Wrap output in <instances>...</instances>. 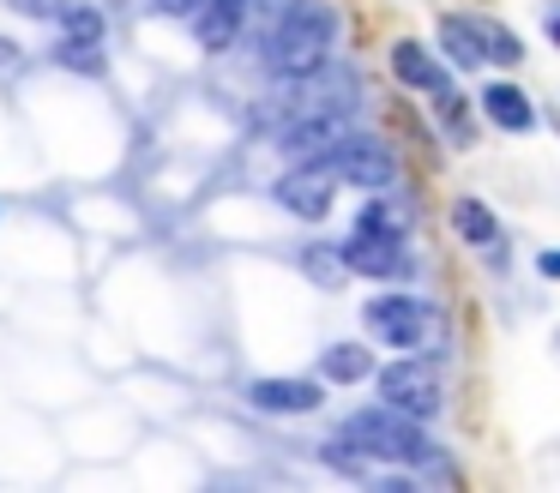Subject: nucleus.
<instances>
[{
    "label": "nucleus",
    "instance_id": "nucleus-22",
    "mask_svg": "<svg viewBox=\"0 0 560 493\" xmlns=\"http://www.w3.org/2000/svg\"><path fill=\"white\" fill-rule=\"evenodd\" d=\"M536 271H542V277H560V247L536 253Z\"/></svg>",
    "mask_w": 560,
    "mask_h": 493
},
{
    "label": "nucleus",
    "instance_id": "nucleus-3",
    "mask_svg": "<svg viewBox=\"0 0 560 493\" xmlns=\"http://www.w3.org/2000/svg\"><path fill=\"white\" fill-rule=\"evenodd\" d=\"M374 385H380V403L398 409V415H416V421H434L440 403H446L440 373L428 367V361H416V355H398L392 367H380Z\"/></svg>",
    "mask_w": 560,
    "mask_h": 493
},
{
    "label": "nucleus",
    "instance_id": "nucleus-17",
    "mask_svg": "<svg viewBox=\"0 0 560 493\" xmlns=\"http://www.w3.org/2000/svg\"><path fill=\"white\" fill-rule=\"evenodd\" d=\"M355 228H380V235H410V211H404L398 199H368L362 216H355Z\"/></svg>",
    "mask_w": 560,
    "mask_h": 493
},
{
    "label": "nucleus",
    "instance_id": "nucleus-5",
    "mask_svg": "<svg viewBox=\"0 0 560 493\" xmlns=\"http://www.w3.org/2000/svg\"><path fill=\"white\" fill-rule=\"evenodd\" d=\"M362 325H368V331H374L386 349H422V337H428V301L386 289V295L362 301Z\"/></svg>",
    "mask_w": 560,
    "mask_h": 493
},
{
    "label": "nucleus",
    "instance_id": "nucleus-23",
    "mask_svg": "<svg viewBox=\"0 0 560 493\" xmlns=\"http://www.w3.org/2000/svg\"><path fill=\"white\" fill-rule=\"evenodd\" d=\"M158 7H163V12H175V19H194L199 0H158Z\"/></svg>",
    "mask_w": 560,
    "mask_h": 493
},
{
    "label": "nucleus",
    "instance_id": "nucleus-15",
    "mask_svg": "<svg viewBox=\"0 0 560 493\" xmlns=\"http://www.w3.org/2000/svg\"><path fill=\"white\" fill-rule=\"evenodd\" d=\"M368 373H374V355H368L362 343H331V349H319V379L355 385V379H368Z\"/></svg>",
    "mask_w": 560,
    "mask_h": 493
},
{
    "label": "nucleus",
    "instance_id": "nucleus-16",
    "mask_svg": "<svg viewBox=\"0 0 560 493\" xmlns=\"http://www.w3.org/2000/svg\"><path fill=\"white\" fill-rule=\"evenodd\" d=\"M55 19H61V43H85V48L103 43V12L97 7H61Z\"/></svg>",
    "mask_w": 560,
    "mask_h": 493
},
{
    "label": "nucleus",
    "instance_id": "nucleus-4",
    "mask_svg": "<svg viewBox=\"0 0 560 493\" xmlns=\"http://www.w3.org/2000/svg\"><path fill=\"white\" fill-rule=\"evenodd\" d=\"M350 132H355L350 108L319 103V108H295V120L278 132V144H283V156H295V163H326Z\"/></svg>",
    "mask_w": 560,
    "mask_h": 493
},
{
    "label": "nucleus",
    "instance_id": "nucleus-12",
    "mask_svg": "<svg viewBox=\"0 0 560 493\" xmlns=\"http://www.w3.org/2000/svg\"><path fill=\"white\" fill-rule=\"evenodd\" d=\"M247 7L254 0H199V12H194V36H199V48H230L235 36H242V24H247Z\"/></svg>",
    "mask_w": 560,
    "mask_h": 493
},
{
    "label": "nucleus",
    "instance_id": "nucleus-13",
    "mask_svg": "<svg viewBox=\"0 0 560 493\" xmlns=\"http://www.w3.org/2000/svg\"><path fill=\"white\" fill-rule=\"evenodd\" d=\"M482 115L494 120L500 132H530V127H536V103L518 91V84H506V79L482 91Z\"/></svg>",
    "mask_w": 560,
    "mask_h": 493
},
{
    "label": "nucleus",
    "instance_id": "nucleus-7",
    "mask_svg": "<svg viewBox=\"0 0 560 493\" xmlns=\"http://www.w3.org/2000/svg\"><path fill=\"white\" fill-rule=\"evenodd\" d=\"M331 192H338V175H331L326 163H295L290 175L271 187V199L290 216H302V223H319V216L331 211Z\"/></svg>",
    "mask_w": 560,
    "mask_h": 493
},
{
    "label": "nucleus",
    "instance_id": "nucleus-24",
    "mask_svg": "<svg viewBox=\"0 0 560 493\" xmlns=\"http://www.w3.org/2000/svg\"><path fill=\"white\" fill-rule=\"evenodd\" d=\"M548 36H555V43H560V7L548 12Z\"/></svg>",
    "mask_w": 560,
    "mask_h": 493
},
{
    "label": "nucleus",
    "instance_id": "nucleus-18",
    "mask_svg": "<svg viewBox=\"0 0 560 493\" xmlns=\"http://www.w3.org/2000/svg\"><path fill=\"white\" fill-rule=\"evenodd\" d=\"M482 36H488V67H518V60H524V43L506 31V24L482 19Z\"/></svg>",
    "mask_w": 560,
    "mask_h": 493
},
{
    "label": "nucleus",
    "instance_id": "nucleus-14",
    "mask_svg": "<svg viewBox=\"0 0 560 493\" xmlns=\"http://www.w3.org/2000/svg\"><path fill=\"white\" fill-rule=\"evenodd\" d=\"M452 235L464 240V247H500V216L488 211L482 199H470V192H464V199H452Z\"/></svg>",
    "mask_w": 560,
    "mask_h": 493
},
{
    "label": "nucleus",
    "instance_id": "nucleus-9",
    "mask_svg": "<svg viewBox=\"0 0 560 493\" xmlns=\"http://www.w3.org/2000/svg\"><path fill=\"white\" fill-rule=\"evenodd\" d=\"M247 403L266 409V415H314L326 403V391H319V379H278V373H266V379L247 385Z\"/></svg>",
    "mask_w": 560,
    "mask_h": 493
},
{
    "label": "nucleus",
    "instance_id": "nucleus-2",
    "mask_svg": "<svg viewBox=\"0 0 560 493\" xmlns=\"http://www.w3.org/2000/svg\"><path fill=\"white\" fill-rule=\"evenodd\" d=\"M338 439L350 445L362 463H434V439L422 433V421L398 415V409H386V403L343 415Z\"/></svg>",
    "mask_w": 560,
    "mask_h": 493
},
{
    "label": "nucleus",
    "instance_id": "nucleus-11",
    "mask_svg": "<svg viewBox=\"0 0 560 493\" xmlns=\"http://www.w3.org/2000/svg\"><path fill=\"white\" fill-rule=\"evenodd\" d=\"M440 55H446L458 72L488 67V36H482V19H464V12H446V19H440Z\"/></svg>",
    "mask_w": 560,
    "mask_h": 493
},
{
    "label": "nucleus",
    "instance_id": "nucleus-20",
    "mask_svg": "<svg viewBox=\"0 0 560 493\" xmlns=\"http://www.w3.org/2000/svg\"><path fill=\"white\" fill-rule=\"evenodd\" d=\"M61 55V67H73V72H103V48H85V43H61L55 48Z\"/></svg>",
    "mask_w": 560,
    "mask_h": 493
},
{
    "label": "nucleus",
    "instance_id": "nucleus-6",
    "mask_svg": "<svg viewBox=\"0 0 560 493\" xmlns=\"http://www.w3.org/2000/svg\"><path fill=\"white\" fill-rule=\"evenodd\" d=\"M326 168L338 180H350V187H362V192H380V187L398 180V156H392V144L386 139H368V132H350V139L326 156Z\"/></svg>",
    "mask_w": 560,
    "mask_h": 493
},
{
    "label": "nucleus",
    "instance_id": "nucleus-19",
    "mask_svg": "<svg viewBox=\"0 0 560 493\" xmlns=\"http://www.w3.org/2000/svg\"><path fill=\"white\" fill-rule=\"evenodd\" d=\"M302 265L319 277V283H338V277H343V253H338V247H307Z\"/></svg>",
    "mask_w": 560,
    "mask_h": 493
},
{
    "label": "nucleus",
    "instance_id": "nucleus-1",
    "mask_svg": "<svg viewBox=\"0 0 560 493\" xmlns=\"http://www.w3.org/2000/svg\"><path fill=\"white\" fill-rule=\"evenodd\" d=\"M331 43H338V12L326 7V0H290V7L271 19L266 43H259V60H266L271 79H314V72H326V55Z\"/></svg>",
    "mask_w": 560,
    "mask_h": 493
},
{
    "label": "nucleus",
    "instance_id": "nucleus-21",
    "mask_svg": "<svg viewBox=\"0 0 560 493\" xmlns=\"http://www.w3.org/2000/svg\"><path fill=\"white\" fill-rule=\"evenodd\" d=\"M19 12H37V19H55V12H61V0H13Z\"/></svg>",
    "mask_w": 560,
    "mask_h": 493
},
{
    "label": "nucleus",
    "instance_id": "nucleus-10",
    "mask_svg": "<svg viewBox=\"0 0 560 493\" xmlns=\"http://www.w3.org/2000/svg\"><path fill=\"white\" fill-rule=\"evenodd\" d=\"M392 72H398V84L428 91V96H446L452 91L446 67H440V60L428 55V43H416V36H398V43H392Z\"/></svg>",
    "mask_w": 560,
    "mask_h": 493
},
{
    "label": "nucleus",
    "instance_id": "nucleus-8",
    "mask_svg": "<svg viewBox=\"0 0 560 493\" xmlns=\"http://www.w3.org/2000/svg\"><path fill=\"white\" fill-rule=\"evenodd\" d=\"M338 253H343V271H355V277H404L410 271L404 235H380V228H350V240Z\"/></svg>",
    "mask_w": 560,
    "mask_h": 493
},
{
    "label": "nucleus",
    "instance_id": "nucleus-25",
    "mask_svg": "<svg viewBox=\"0 0 560 493\" xmlns=\"http://www.w3.org/2000/svg\"><path fill=\"white\" fill-rule=\"evenodd\" d=\"M555 343H560V331H555Z\"/></svg>",
    "mask_w": 560,
    "mask_h": 493
}]
</instances>
